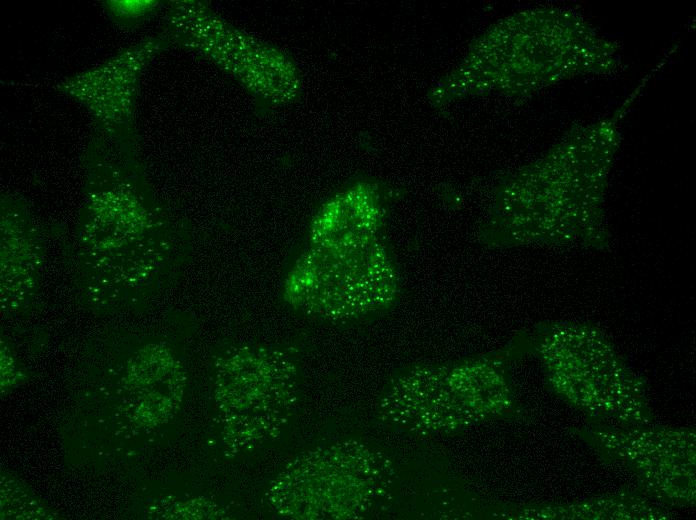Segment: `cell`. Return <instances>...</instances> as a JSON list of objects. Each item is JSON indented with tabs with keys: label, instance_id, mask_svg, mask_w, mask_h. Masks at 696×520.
<instances>
[{
	"label": "cell",
	"instance_id": "8992f818",
	"mask_svg": "<svg viewBox=\"0 0 696 520\" xmlns=\"http://www.w3.org/2000/svg\"><path fill=\"white\" fill-rule=\"evenodd\" d=\"M171 47L160 33L123 48L101 64L65 77L55 85L89 113L95 132L131 157L139 156L137 99L143 73Z\"/></svg>",
	"mask_w": 696,
	"mask_h": 520
},
{
	"label": "cell",
	"instance_id": "5b68a950",
	"mask_svg": "<svg viewBox=\"0 0 696 520\" xmlns=\"http://www.w3.org/2000/svg\"><path fill=\"white\" fill-rule=\"evenodd\" d=\"M86 202L79 222L109 244L151 246L169 239V222L131 157L94 131L85 156Z\"/></svg>",
	"mask_w": 696,
	"mask_h": 520
},
{
	"label": "cell",
	"instance_id": "ba28073f",
	"mask_svg": "<svg viewBox=\"0 0 696 520\" xmlns=\"http://www.w3.org/2000/svg\"><path fill=\"white\" fill-rule=\"evenodd\" d=\"M38 229L27 204L12 195L1 197L2 302L22 308L38 285L42 260ZM3 305V306H5Z\"/></svg>",
	"mask_w": 696,
	"mask_h": 520
},
{
	"label": "cell",
	"instance_id": "9c48e42d",
	"mask_svg": "<svg viewBox=\"0 0 696 520\" xmlns=\"http://www.w3.org/2000/svg\"><path fill=\"white\" fill-rule=\"evenodd\" d=\"M164 3L160 0H104L102 7L115 26L134 29L155 16Z\"/></svg>",
	"mask_w": 696,
	"mask_h": 520
},
{
	"label": "cell",
	"instance_id": "3957f363",
	"mask_svg": "<svg viewBox=\"0 0 696 520\" xmlns=\"http://www.w3.org/2000/svg\"><path fill=\"white\" fill-rule=\"evenodd\" d=\"M162 34L170 43L209 61L235 80L261 111L296 103L303 91L301 71L278 46L233 25L207 1L165 4Z\"/></svg>",
	"mask_w": 696,
	"mask_h": 520
},
{
	"label": "cell",
	"instance_id": "277c9868",
	"mask_svg": "<svg viewBox=\"0 0 696 520\" xmlns=\"http://www.w3.org/2000/svg\"><path fill=\"white\" fill-rule=\"evenodd\" d=\"M281 293L299 314L348 323L389 308L398 293V274L381 239L352 250L307 244L287 269Z\"/></svg>",
	"mask_w": 696,
	"mask_h": 520
},
{
	"label": "cell",
	"instance_id": "52a82bcc",
	"mask_svg": "<svg viewBox=\"0 0 696 520\" xmlns=\"http://www.w3.org/2000/svg\"><path fill=\"white\" fill-rule=\"evenodd\" d=\"M385 212L379 186L357 180L321 204L310 221L307 244L336 251L365 247L381 239Z\"/></svg>",
	"mask_w": 696,
	"mask_h": 520
},
{
	"label": "cell",
	"instance_id": "7a4b0ae2",
	"mask_svg": "<svg viewBox=\"0 0 696 520\" xmlns=\"http://www.w3.org/2000/svg\"><path fill=\"white\" fill-rule=\"evenodd\" d=\"M388 475L377 451L356 441L336 442L293 457L270 481L265 499L284 519H361L385 496Z\"/></svg>",
	"mask_w": 696,
	"mask_h": 520
},
{
	"label": "cell",
	"instance_id": "6da1fadb",
	"mask_svg": "<svg viewBox=\"0 0 696 520\" xmlns=\"http://www.w3.org/2000/svg\"><path fill=\"white\" fill-rule=\"evenodd\" d=\"M214 371L227 454L248 455L275 442L297 408L300 374L293 353L269 344H235L217 356Z\"/></svg>",
	"mask_w": 696,
	"mask_h": 520
}]
</instances>
